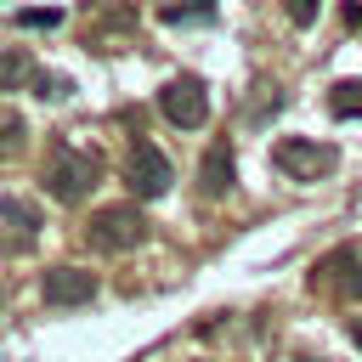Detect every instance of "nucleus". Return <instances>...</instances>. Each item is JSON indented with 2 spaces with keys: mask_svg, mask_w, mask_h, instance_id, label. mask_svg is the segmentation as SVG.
Wrapping results in <instances>:
<instances>
[{
  "mask_svg": "<svg viewBox=\"0 0 362 362\" xmlns=\"http://www.w3.org/2000/svg\"><path fill=\"white\" fill-rule=\"evenodd\" d=\"M351 334H356V345H362V322H351Z\"/></svg>",
  "mask_w": 362,
  "mask_h": 362,
  "instance_id": "nucleus-17",
  "label": "nucleus"
},
{
  "mask_svg": "<svg viewBox=\"0 0 362 362\" xmlns=\"http://www.w3.org/2000/svg\"><path fill=\"white\" fill-rule=\"evenodd\" d=\"M96 272H85V266H51L45 277H40V300L45 305H57V311H74V305H90L96 300Z\"/></svg>",
  "mask_w": 362,
  "mask_h": 362,
  "instance_id": "nucleus-7",
  "label": "nucleus"
},
{
  "mask_svg": "<svg viewBox=\"0 0 362 362\" xmlns=\"http://www.w3.org/2000/svg\"><path fill=\"white\" fill-rule=\"evenodd\" d=\"M34 79H40L34 57H28L23 45H0V90H23V85H34Z\"/></svg>",
  "mask_w": 362,
  "mask_h": 362,
  "instance_id": "nucleus-10",
  "label": "nucleus"
},
{
  "mask_svg": "<svg viewBox=\"0 0 362 362\" xmlns=\"http://www.w3.org/2000/svg\"><path fill=\"white\" fill-rule=\"evenodd\" d=\"M40 238V215L23 198H0V255H28Z\"/></svg>",
  "mask_w": 362,
  "mask_h": 362,
  "instance_id": "nucleus-8",
  "label": "nucleus"
},
{
  "mask_svg": "<svg viewBox=\"0 0 362 362\" xmlns=\"http://www.w3.org/2000/svg\"><path fill=\"white\" fill-rule=\"evenodd\" d=\"M232 181H238L232 147H226V141H209V153H204V164H198V192H204V198H226Z\"/></svg>",
  "mask_w": 362,
  "mask_h": 362,
  "instance_id": "nucleus-9",
  "label": "nucleus"
},
{
  "mask_svg": "<svg viewBox=\"0 0 362 362\" xmlns=\"http://www.w3.org/2000/svg\"><path fill=\"white\" fill-rule=\"evenodd\" d=\"M34 96H51V102H57V96H68V79H62V74H40V79H34Z\"/></svg>",
  "mask_w": 362,
  "mask_h": 362,
  "instance_id": "nucleus-16",
  "label": "nucleus"
},
{
  "mask_svg": "<svg viewBox=\"0 0 362 362\" xmlns=\"http://www.w3.org/2000/svg\"><path fill=\"white\" fill-rule=\"evenodd\" d=\"M124 181H130L136 198H164L170 181H175V170H170V158H164L153 141H136L130 158H124Z\"/></svg>",
  "mask_w": 362,
  "mask_h": 362,
  "instance_id": "nucleus-6",
  "label": "nucleus"
},
{
  "mask_svg": "<svg viewBox=\"0 0 362 362\" xmlns=\"http://www.w3.org/2000/svg\"><path fill=\"white\" fill-rule=\"evenodd\" d=\"M311 283H317V288H328V294H339V300H351V305H362V243L351 238V243L328 249V255L317 260Z\"/></svg>",
  "mask_w": 362,
  "mask_h": 362,
  "instance_id": "nucleus-5",
  "label": "nucleus"
},
{
  "mask_svg": "<svg viewBox=\"0 0 362 362\" xmlns=\"http://www.w3.org/2000/svg\"><path fill=\"white\" fill-rule=\"evenodd\" d=\"M17 23H23V28H57L62 11H51V6H45V11H17Z\"/></svg>",
  "mask_w": 362,
  "mask_h": 362,
  "instance_id": "nucleus-15",
  "label": "nucleus"
},
{
  "mask_svg": "<svg viewBox=\"0 0 362 362\" xmlns=\"http://www.w3.org/2000/svg\"><path fill=\"white\" fill-rule=\"evenodd\" d=\"M96 181H102V158H96V153H85V147H74V141H57V147L45 153L40 187H45L57 204H79V198H90Z\"/></svg>",
  "mask_w": 362,
  "mask_h": 362,
  "instance_id": "nucleus-1",
  "label": "nucleus"
},
{
  "mask_svg": "<svg viewBox=\"0 0 362 362\" xmlns=\"http://www.w3.org/2000/svg\"><path fill=\"white\" fill-rule=\"evenodd\" d=\"M328 113L334 119H362V79H339L328 90Z\"/></svg>",
  "mask_w": 362,
  "mask_h": 362,
  "instance_id": "nucleus-11",
  "label": "nucleus"
},
{
  "mask_svg": "<svg viewBox=\"0 0 362 362\" xmlns=\"http://www.w3.org/2000/svg\"><path fill=\"white\" fill-rule=\"evenodd\" d=\"M334 164H339V153L328 141H317V136H283V141H272V170L288 175V181H322V175H334Z\"/></svg>",
  "mask_w": 362,
  "mask_h": 362,
  "instance_id": "nucleus-3",
  "label": "nucleus"
},
{
  "mask_svg": "<svg viewBox=\"0 0 362 362\" xmlns=\"http://www.w3.org/2000/svg\"><path fill=\"white\" fill-rule=\"evenodd\" d=\"M317 6H322V0H283V17H288L294 28H311V23H317Z\"/></svg>",
  "mask_w": 362,
  "mask_h": 362,
  "instance_id": "nucleus-14",
  "label": "nucleus"
},
{
  "mask_svg": "<svg viewBox=\"0 0 362 362\" xmlns=\"http://www.w3.org/2000/svg\"><path fill=\"white\" fill-rule=\"evenodd\" d=\"M23 141H28V124H23V113L0 102V158H17V153H23Z\"/></svg>",
  "mask_w": 362,
  "mask_h": 362,
  "instance_id": "nucleus-12",
  "label": "nucleus"
},
{
  "mask_svg": "<svg viewBox=\"0 0 362 362\" xmlns=\"http://www.w3.org/2000/svg\"><path fill=\"white\" fill-rule=\"evenodd\" d=\"M215 17V0H175V6H164V23H209Z\"/></svg>",
  "mask_w": 362,
  "mask_h": 362,
  "instance_id": "nucleus-13",
  "label": "nucleus"
},
{
  "mask_svg": "<svg viewBox=\"0 0 362 362\" xmlns=\"http://www.w3.org/2000/svg\"><path fill=\"white\" fill-rule=\"evenodd\" d=\"M158 113H164L175 130H198V124L209 119V90H204V79H198V74H175V79H164V90H158Z\"/></svg>",
  "mask_w": 362,
  "mask_h": 362,
  "instance_id": "nucleus-4",
  "label": "nucleus"
},
{
  "mask_svg": "<svg viewBox=\"0 0 362 362\" xmlns=\"http://www.w3.org/2000/svg\"><path fill=\"white\" fill-rule=\"evenodd\" d=\"M141 238H147V215L136 209V198H130V204H102V209H90V221H85V243L102 249V255H124V249H136Z\"/></svg>",
  "mask_w": 362,
  "mask_h": 362,
  "instance_id": "nucleus-2",
  "label": "nucleus"
}]
</instances>
